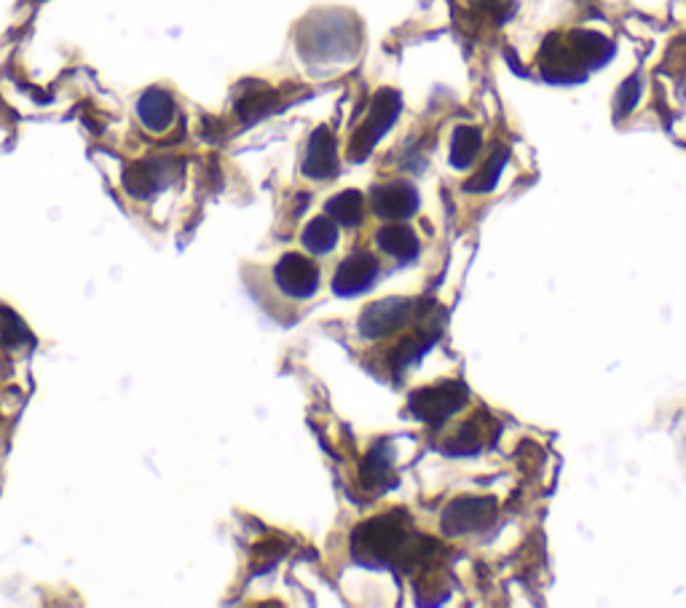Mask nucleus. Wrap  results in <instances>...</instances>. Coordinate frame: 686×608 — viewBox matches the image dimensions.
<instances>
[{
	"label": "nucleus",
	"instance_id": "nucleus-1",
	"mask_svg": "<svg viewBox=\"0 0 686 608\" xmlns=\"http://www.w3.org/2000/svg\"><path fill=\"white\" fill-rule=\"evenodd\" d=\"M437 550L427 536L410 534L408 517L402 512H386L362 523L352 536L354 558L365 566H419Z\"/></svg>",
	"mask_w": 686,
	"mask_h": 608
},
{
	"label": "nucleus",
	"instance_id": "nucleus-2",
	"mask_svg": "<svg viewBox=\"0 0 686 608\" xmlns=\"http://www.w3.org/2000/svg\"><path fill=\"white\" fill-rule=\"evenodd\" d=\"M469 392L461 381H443V384L427 386L410 397V413L429 426L445 424L448 418L467 405Z\"/></svg>",
	"mask_w": 686,
	"mask_h": 608
},
{
	"label": "nucleus",
	"instance_id": "nucleus-3",
	"mask_svg": "<svg viewBox=\"0 0 686 608\" xmlns=\"http://www.w3.org/2000/svg\"><path fill=\"white\" fill-rule=\"evenodd\" d=\"M400 116V94L392 92V89H381L373 100V108H370L368 118L362 121L360 129L354 132L352 145H349V156L352 159H365L373 145H376L386 132L389 126L394 124V118Z\"/></svg>",
	"mask_w": 686,
	"mask_h": 608
},
{
	"label": "nucleus",
	"instance_id": "nucleus-4",
	"mask_svg": "<svg viewBox=\"0 0 686 608\" xmlns=\"http://www.w3.org/2000/svg\"><path fill=\"white\" fill-rule=\"evenodd\" d=\"M419 309L416 300L408 298H384L370 303L368 309L362 311L360 322H357V330H360L362 338L368 341H378V338H389L397 330L408 325L413 319V311Z\"/></svg>",
	"mask_w": 686,
	"mask_h": 608
},
{
	"label": "nucleus",
	"instance_id": "nucleus-5",
	"mask_svg": "<svg viewBox=\"0 0 686 608\" xmlns=\"http://www.w3.org/2000/svg\"><path fill=\"white\" fill-rule=\"evenodd\" d=\"M319 282H322V271L309 255H301V252H287L274 266V284L287 298H314L319 290Z\"/></svg>",
	"mask_w": 686,
	"mask_h": 608
},
{
	"label": "nucleus",
	"instance_id": "nucleus-6",
	"mask_svg": "<svg viewBox=\"0 0 686 608\" xmlns=\"http://www.w3.org/2000/svg\"><path fill=\"white\" fill-rule=\"evenodd\" d=\"M496 520V501L486 496H461L443 512V531L448 536L480 534Z\"/></svg>",
	"mask_w": 686,
	"mask_h": 608
},
{
	"label": "nucleus",
	"instance_id": "nucleus-7",
	"mask_svg": "<svg viewBox=\"0 0 686 608\" xmlns=\"http://www.w3.org/2000/svg\"><path fill=\"white\" fill-rule=\"evenodd\" d=\"M381 274V263L376 255L370 252H352L349 258H343L333 276V292L338 298H354L368 292L378 282Z\"/></svg>",
	"mask_w": 686,
	"mask_h": 608
},
{
	"label": "nucleus",
	"instance_id": "nucleus-8",
	"mask_svg": "<svg viewBox=\"0 0 686 608\" xmlns=\"http://www.w3.org/2000/svg\"><path fill=\"white\" fill-rule=\"evenodd\" d=\"M542 75L550 84H582L587 75V67L579 62L569 43H563L558 35H550L542 46Z\"/></svg>",
	"mask_w": 686,
	"mask_h": 608
},
{
	"label": "nucleus",
	"instance_id": "nucleus-9",
	"mask_svg": "<svg viewBox=\"0 0 686 608\" xmlns=\"http://www.w3.org/2000/svg\"><path fill=\"white\" fill-rule=\"evenodd\" d=\"M370 207L384 220H408L419 209V193L410 183L376 185L370 193Z\"/></svg>",
	"mask_w": 686,
	"mask_h": 608
},
{
	"label": "nucleus",
	"instance_id": "nucleus-10",
	"mask_svg": "<svg viewBox=\"0 0 686 608\" xmlns=\"http://www.w3.org/2000/svg\"><path fill=\"white\" fill-rule=\"evenodd\" d=\"M338 172V150H335V137L327 126H319L311 134L306 159H303V175L311 180H327Z\"/></svg>",
	"mask_w": 686,
	"mask_h": 608
},
{
	"label": "nucleus",
	"instance_id": "nucleus-11",
	"mask_svg": "<svg viewBox=\"0 0 686 608\" xmlns=\"http://www.w3.org/2000/svg\"><path fill=\"white\" fill-rule=\"evenodd\" d=\"M137 116L143 121L145 129L151 132H167L177 116L175 100L164 89H148L137 102Z\"/></svg>",
	"mask_w": 686,
	"mask_h": 608
},
{
	"label": "nucleus",
	"instance_id": "nucleus-12",
	"mask_svg": "<svg viewBox=\"0 0 686 608\" xmlns=\"http://www.w3.org/2000/svg\"><path fill=\"white\" fill-rule=\"evenodd\" d=\"M376 244L378 250L389 255L392 260H397V263H410V260L419 258L421 252V242L419 236L413 234V228L397 223L381 228L376 236Z\"/></svg>",
	"mask_w": 686,
	"mask_h": 608
},
{
	"label": "nucleus",
	"instance_id": "nucleus-13",
	"mask_svg": "<svg viewBox=\"0 0 686 608\" xmlns=\"http://www.w3.org/2000/svg\"><path fill=\"white\" fill-rule=\"evenodd\" d=\"M569 46L579 57V62L593 70V67H603L614 57V43L609 38H603L601 33H590V30H577L569 35Z\"/></svg>",
	"mask_w": 686,
	"mask_h": 608
},
{
	"label": "nucleus",
	"instance_id": "nucleus-14",
	"mask_svg": "<svg viewBox=\"0 0 686 608\" xmlns=\"http://www.w3.org/2000/svg\"><path fill=\"white\" fill-rule=\"evenodd\" d=\"M303 250L311 252V255H327V252L335 250L338 244V223H335L330 215L314 217L306 223L301 234Z\"/></svg>",
	"mask_w": 686,
	"mask_h": 608
},
{
	"label": "nucleus",
	"instance_id": "nucleus-15",
	"mask_svg": "<svg viewBox=\"0 0 686 608\" xmlns=\"http://www.w3.org/2000/svg\"><path fill=\"white\" fill-rule=\"evenodd\" d=\"M435 335H437V330H421V333L402 338V341L397 343V349L392 351L394 373H402L405 367H410L413 362H419V359L424 357L429 349H432V343H435Z\"/></svg>",
	"mask_w": 686,
	"mask_h": 608
},
{
	"label": "nucleus",
	"instance_id": "nucleus-16",
	"mask_svg": "<svg viewBox=\"0 0 686 608\" xmlns=\"http://www.w3.org/2000/svg\"><path fill=\"white\" fill-rule=\"evenodd\" d=\"M327 215L333 217L338 225H346V228H354V225L362 223V215H365V199H362L360 191H341L338 196L325 204Z\"/></svg>",
	"mask_w": 686,
	"mask_h": 608
},
{
	"label": "nucleus",
	"instance_id": "nucleus-17",
	"mask_svg": "<svg viewBox=\"0 0 686 608\" xmlns=\"http://www.w3.org/2000/svg\"><path fill=\"white\" fill-rule=\"evenodd\" d=\"M480 145H483V137H480V129L475 126H459L453 132L451 140V164L456 169H469L472 161L477 159L480 153Z\"/></svg>",
	"mask_w": 686,
	"mask_h": 608
},
{
	"label": "nucleus",
	"instance_id": "nucleus-18",
	"mask_svg": "<svg viewBox=\"0 0 686 608\" xmlns=\"http://www.w3.org/2000/svg\"><path fill=\"white\" fill-rule=\"evenodd\" d=\"M483 442H486V429L477 418H469L456 429L453 437L445 440V450L453 453V456H469V453H477Z\"/></svg>",
	"mask_w": 686,
	"mask_h": 608
},
{
	"label": "nucleus",
	"instance_id": "nucleus-19",
	"mask_svg": "<svg viewBox=\"0 0 686 608\" xmlns=\"http://www.w3.org/2000/svg\"><path fill=\"white\" fill-rule=\"evenodd\" d=\"M392 461L386 456L384 450H373L362 467V483L368 488H376V491H386V485L392 483Z\"/></svg>",
	"mask_w": 686,
	"mask_h": 608
},
{
	"label": "nucleus",
	"instance_id": "nucleus-20",
	"mask_svg": "<svg viewBox=\"0 0 686 608\" xmlns=\"http://www.w3.org/2000/svg\"><path fill=\"white\" fill-rule=\"evenodd\" d=\"M504 164H507V150L496 148V153H491V159L486 161V167L480 169V172L469 180L467 191H475V193L494 191V185L499 183V175H502Z\"/></svg>",
	"mask_w": 686,
	"mask_h": 608
},
{
	"label": "nucleus",
	"instance_id": "nucleus-21",
	"mask_svg": "<svg viewBox=\"0 0 686 608\" xmlns=\"http://www.w3.org/2000/svg\"><path fill=\"white\" fill-rule=\"evenodd\" d=\"M638 100H641V78L633 75V78H628L620 86V92H617V116H628L630 110L638 105Z\"/></svg>",
	"mask_w": 686,
	"mask_h": 608
}]
</instances>
